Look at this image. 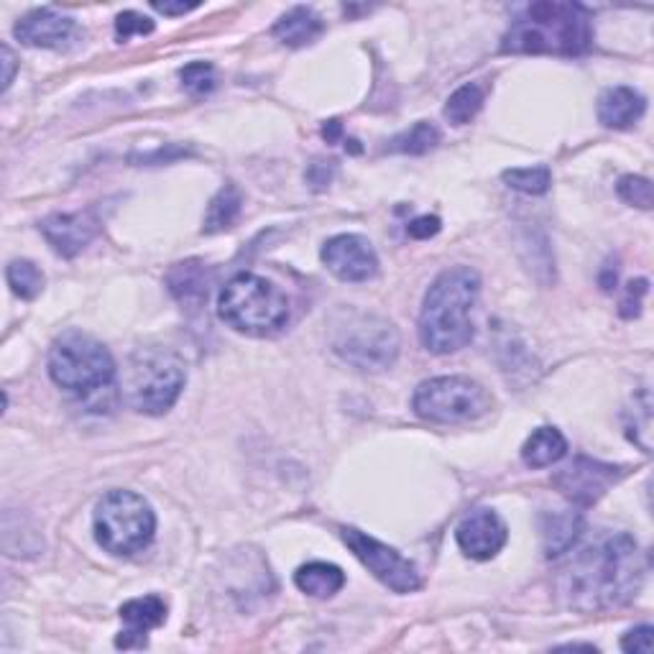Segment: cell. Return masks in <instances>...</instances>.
<instances>
[{"label":"cell","instance_id":"cell-2","mask_svg":"<svg viewBox=\"0 0 654 654\" xmlns=\"http://www.w3.org/2000/svg\"><path fill=\"white\" fill-rule=\"evenodd\" d=\"M481 277L471 266H452L427 289L420 312V340L429 353L448 355L473 340V310Z\"/></svg>","mask_w":654,"mask_h":654},{"label":"cell","instance_id":"cell-26","mask_svg":"<svg viewBox=\"0 0 654 654\" xmlns=\"http://www.w3.org/2000/svg\"><path fill=\"white\" fill-rule=\"evenodd\" d=\"M5 281H9L11 292L21 296V300H36L44 289V274L34 262L26 258H16L5 269Z\"/></svg>","mask_w":654,"mask_h":654},{"label":"cell","instance_id":"cell-29","mask_svg":"<svg viewBox=\"0 0 654 654\" xmlns=\"http://www.w3.org/2000/svg\"><path fill=\"white\" fill-rule=\"evenodd\" d=\"M180 77L184 90H190L192 95L213 93L215 82H218V77H215V66L210 62H192L180 72Z\"/></svg>","mask_w":654,"mask_h":654},{"label":"cell","instance_id":"cell-4","mask_svg":"<svg viewBox=\"0 0 654 654\" xmlns=\"http://www.w3.org/2000/svg\"><path fill=\"white\" fill-rule=\"evenodd\" d=\"M218 315L235 332L266 338L287 325L289 300L274 281L258 274H238L220 289Z\"/></svg>","mask_w":654,"mask_h":654},{"label":"cell","instance_id":"cell-31","mask_svg":"<svg viewBox=\"0 0 654 654\" xmlns=\"http://www.w3.org/2000/svg\"><path fill=\"white\" fill-rule=\"evenodd\" d=\"M154 32V21L148 16H141L136 11H125L116 19V36L121 41H129L131 36H144Z\"/></svg>","mask_w":654,"mask_h":654},{"label":"cell","instance_id":"cell-17","mask_svg":"<svg viewBox=\"0 0 654 654\" xmlns=\"http://www.w3.org/2000/svg\"><path fill=\"white\" fill-rule=\"evenodd\" d=\"M646 110V100L642 93L631 90V87H611L598 98V121L606 125V129L614 131H623L631 129L639 118L644 116Z\"/></svg>","mask_w":654,"mask_h":654},{"label":"cell","instance_id":"cell-20","mask_svg":"<svg viewBox=\"0 0 654 654\" xmlns=\"http://www.w3.org/2000/svg\"><path fill=\"white\" fill-rule=\"evenodd\" d=\"M294 585L312 598H332L346 585V572L332 562H307L294 572Z\"/></svg>","mask_w":654,"mask_h":654},{"label":"cell","instance_id":"cell-7","mask_svg":"<svg viewBox=\"0 0 654 654\" xmlns=\"http://www.w3.org/2000/svg\"><path fill=\"white\" fill-rule=\"evenodd\" d=\"M332 351L361 371L391 368L399 355V332L389 319L361 310H340L332 317Z\"/></svg>","mask_w":654,"mask_h":654},{"label":"cell","instance_id":"cell-13","mask_svg":"<svg viewBox=\"0 0 654 654\" xmlns=\"http://www.w3.org/2000/svg\"><path fill=\"white\" fill-rule=\"evenodd\" d=\"M16 39L36 49H70L80 41V26L70 16H62L55 9H36L26 13L13 28Z\"/></svg>","mask_w":654,"mask_h":654},{"label":"cell","instance_id":"cell-30","mask_svg":"<svg viewBox=\"0 0 654 654\" xmlns=\"http://www.w3.org/2000/svg\"><path fill=\"white\" fill-rule=\"evenodd\" d=\"M616 192L627 205L642 207V210H652V184L644 177H634L627 174L621 177L619 184H616Z\"/></svg>","mask_w":654,"mask_h":654},{"label":"cell","instance_id":"cell-39","mask_svg":"<svg viewBox=\"0 0 654 654\" xmlns=\"http://www.w3.org/2000/svg\"><path fill=\"white\" fill-rule=\"evenodd\" d=\"M601 287H604V292H611V289L616 287V269L604 271V277H601Z\"/></svg>","mask_w":654,"mask_h":654},{"label":"cell","instance_id":"cell-38","mask_svg":"<svg viewBox=\"0 0 654 654\" xmlns=\"http://www.w3.org/2000/svg\"><path fill=\"white\" fill-rule=\"evenodd\" d=\"M323 136L327 144H336V141L343 136V123L340 121H327L325 129H323Z\"/></svg>","mask_w":654,"mask_h":654},{"label":"cell","instance_id":"cell-37","mask_svg":"<svg viewBox=\"0 0 654 654\" xmlns=\"http://www.w3.org/2000/svg\"><path fill=\"white\" fill-rule=\"evenodd\" d=\"M3 66H5L3 93H5L11 87V82H13V72H16V57H13V51H11L9 44H3Z\"/></svg>","mask_w":654,"mask_h":654},{"label":"cell","instance_id":"cell-16","mask_svg":"<svg viewBox=\"0 0 654 654\" xmlns=\"http://www.w3.org/2000/svg\"><path fill=\"white\" fill-rule=\"evenodd\" d=\"M121 619L125 629L116 639V644L123 650H141L148 642V631L167 621V606L159 596L131 598L129 604L121 606Z\"/></svg>","mask_w":654,"mask_h":654},{"label":"cell","instance_id":"cell-10","mask_svg":"<svg viewBox=\"0 0 654 654\" xmlns=\"http://www.w3.org/2000/svg\"><path fill=\"white\" fill-rule=\"evenodd\" d=\"M340 534H343L346 545L353 549V555L374 572V578H378L386 589H391L393 593H414L422 589L420 570L397 549L384 545V542H378L366 532L355 530V526H343Z\"/></svg>","mask_w":654,"mask_h":654},{"label":"cell","instance_id":"cell-11","mask_svg":"<svg viewBox=\"0 0 654 654\" xmlns=\"http://www.w3.org/2000/svg\"><path fill=\"white\" fill-rule=\"evenodd\" d=\"M623 475L619 465L601 463L593 458H576L555 473V486L576 507L589 509Z\"/></svg>","mask_w":654,"mask_h":654},{"label":"cell","instance_id":"cell-8","mask_svg":"<svg viewBox=\"0 0 654 654\" xmlns=\"http://www.w3.org/2000/svg\"><path fill=\"white\" fill-rule=\"evenodd\" d=\"M95 540L110 555H136L152 545L156 532L154 509L133 491H110L95 507Z\"/></svg>","mask_w":654,"mask_h":654},{"label":"cell","instance_id":"cell-33","mask_svg":"<svg viewBox=\"0 0 654 654\" xmlns=\"http://www.w3.org/2000/svg\"><path fill=\"white\" fill-rule=\"evenodd\" d=\"M646 289H650V281L646 279L631 281V284L627 287V300L621 302V317L631 319L642 312V296L646 294Z\"/></svg>","mask_w":654,"mask_h":654},{"label":"cell","instance_id":"cell-28","mask_svg":"<svg viewBox=\"0 0 654 654\" xmlns=\"http://www.w3.org/2000/svg\"><path fill=\"white\" fill-rule=\"evenodd\" d=\"M504 182L511 190L524 192V195H545L553 184V174L547 167H532V169H507L504 172Z\"/></svg>","mask_w":654,"mask_h":654},{"label":"cell","instance_id":"cell-21","mask_svg":"<svg viewBox=\"0 0 654 654\" xmlns=\"http://www.w3.org/2000/svg\"><path fill=\"white\" fill-rule=\"evenodd\" d=\"M169 292L187 307H199L207 300V269L199 262L177 264L167 277Z\"/></svg>","mask_w":654,"mask_h":654},{"label":"cell","instance_id":"cell-25","mask_svg":"<svg viewBox=\"0 0 654 654\" xmlns=\"http://www.w3.org/2000/svg\"><path fill=\"white\" fill-rule=\"evenodd\" d=\"M437 144H440V131H437L433 123L420 121V123H414L409 131L399 133V136H393L389 141V152L422 156V154L433 152Z\"/></svg>","mask_w":654,"mask_h":654},{"label":"cell","instance_id":"cell-35","mask_svg":"<svg viewBox=\"0 0 654 654\" xmlns=\"http://www.w3.org/2000/svg\"><path fill=\"white\" fill-rule=\"evenodd\" d=\"M327 161H315L310 167V174H307V180L315 184V187L319 190V187H325L327 182L332 180V172H336V161H330V167H325Z\"/></svg>","mask_w":654,"mask_h":654},{"label":"cell","instance_id":"cell-9","mask_svg":"<svg viewBox=\"0 0 654 654\" xmlns=\"http://www.w3.org/2000/svg\"><path fill=\"white\" fill-rule=\"evenodd\" d=\"M412 407L427 422L463 425L486 417L494 407V397L468 376H437L417 386Z\"/></svg>","mask_w":654,"mask_h":654},{"label":"cell","instance_id":"cell-22","mask_svg":"<svg viewBox=\"0 0 654 654\" xmlns=\"http://www.w3.org/2000/svg\"><path fill=\"white\" fill-rule=\"evenodd\" d=\"M568 452V440L557 427H540L526 437L522 448V460L530 468H547L555 465L557 460L565 458Z\"/></svg>","mask_w":654,"mask_h":654},{"label":"cell","instance_id":"cell-1","mask_svg":"<svg viewBox=\"0 0 654 654\" xmlns=\"http://www.w3.org/2000/svg\"><path fill=\"white\" fill-rule=\"evenodd\" d=\"M644 560L627 532L606 534L578 549L560 572V593L578 611H606L629 604L642 589Z\"/></svg>","mask_w":654,"mask_h":654},{"label":"cell","instance_id":"cell-5","mask_svg":"<svg viewBox=\"0 0 654 654\" xmlns=\"http://www.w3.org/2000/svg\"><path fill=\"white\" fill-rule=\"evenodd\" d=\"M49 376L62 389L93 397L113 386L116 361L98 338L87 332H62L49 351Z\"/></svg>","mask_w":654,"mask_h":654},{"label":"cell","instance_id":"cell-32","mask_svg":"<svg viewBox=\"0 0 654 654\" xmlns=\"http://www.w3.org/2000/svg\"><path fill=\"white\" fill-rule=\"evenodd\" d=\"M652 634H654V629L650 627V623L631 629L629 634L621 639V650L634 652V654H652Z\"/></svg>","mask_w":654,"mask_h":654},{"label":"cell","instance_id":"cell-15","mask_svg":"<svg viewBox=\"0 0 654 654\" xmlns=\"http://www.w3.org/2000/svg\"><path fill=\"white\" fill-rule=\"evenodd\" d=\"M39 228L59 256L74 258L98 233V220L90 213H55Z\"/></svg>","mask_w":654,"mask_h":654},{"label":"cell","instance_id":"cell-27","mask_svg":"<svg viewBox=\"0 0 654 654\" xmlns=\"http://www.w3.org/2000/svg\"><path fill=\"white\" fill-rule=\"evenodd\" d=\"M627 435L631 443H637L644 452H652V399L650 391L639 393V399L634 397V420L627 422Z\"/></svg>","mask_w":654,"mask_h":654},{"label":"cell","instance_id":"cell-19","mask_svg":"<svg viewBox=\"0 0 654 654\" xmlns=\"http://www.w3.org/2000/svg\"><path fill=\"white\" fill-rule=\"evenodd\" d=\"M323 19L317 16L312 9L296 5L289 13H284L274 26V36L287 47H307V44L317 41L323 36Z\"/></svg>","mask_w":654,"mask_h":654},{"label":"cell","instance_id":"cell-3","mask_svg":"<svg viewBox=\"0 0 654 654\" xmlns=\"http://www.w3.org/2000/svg\"><path fill=\"white\" fill-rule=\"evenodd\" d=\"M593 44L591 16L578 3L542 0L519 13L504 34V55H555L581 57Z\"/></svg>","mask_w":654,"mask_h":654},{"label":"cell","instance_id":"cell-6","mask_svg":"<svg viewBox=\"0 0 654 654\" xmlns=\"http://www.w3.org/2000/svg\"><path fill=\"white\" fill-rule=\"evenodd\" d=\"M187 382V371L177 353L167 348H141L125 371V401L141 414H167L177 404Z\"/></svg>","mask_w":654,"mask_h":654},{"label":"cell","instance_id":"cell-24","mask_svg":"<svg viewBox=\"0 0 654 654\" xmlns=\"http://www.w3.org/2000/svg\"><path fill=\"white\" fill-rule=\"evenodd\" d=\"M483 87L475 85V82H468V85L458 87L456 93L448 98V106H445V118L452 125H465L471 123L475 116H479V110L483 108Z\"/></svg>","mask_w":654,"mask_h":654},{"label":"cell","instance_id":"cell-36","mask_svg":"<svg viewBox=\"0 0 654 654\" xmlns=\"http://www.w3.org/2000/svg\"><path fill=\"white\" fill-rule=\"evenodd\" d=\"M197 5H199V3H159V0H156V3H154V11L164 13V16H184V13L195 11Z\"/></svg>","mask_w":654,"mask_h":654},{"label":"cell","instance_id":"cell-18","mask_svg":"<svg viewBox=\"0 0 654 654\" xmlns=\"http://www.w3.org/2000/svg\"><path fill=\"white\" fill-rule=\"evenodd\" d=\"M585 522L581 511H549L542 517V547L547 557H560L576 547V542L583 537Z\"/></svg>","mask_w":654,"mask_h":654},{"label":"cell","instance_id":"cell-12","mask_svg":"<svg viewBox=\"0 0 654 654\" xmlns=\"http://www.w3.org/2000/svg\"><path fill=\"white\" fill-rule=\"evenodd\" d=\"M323 264L330 269L340 281H368L378 274V256L368 238L343 233L330 238L323 245Z\"/></svg>","mask_w":654,"mask_h":654},{"label":"cell","instance_id":"cell-14","mask_svg":"<svg viewBox=\"0 0 654 654\" xmlns=\"http://www.w3.org/2000/svg\"><path fill=\"white\" fill-rule=\"evenodd\" d=\"M458 547L471 560H491L507 545L509 532L504 519L491 509H475L468 514L456 530Z\"/></svg>","mask_w":654,"mask_h":654},{"label":"cell","instance_id":"cell-23","mask_svg":"<svg viewBox=\"0 0 654 654\" xmlns=\"http://www.w3.org/2000/svg\"><path fill=\"white\" fill-rule=\"evenodd\" d=\"M241 205L243 197L235 184H226V187L210 199V205H207L203 228L205 233H222V230H228L238 220V215H241Z\"/></svg>","mask_w":654,"mask_h":654},{"label":"cell","instance_id":"cell-34","mask_svg":"<svg viewBox=\"0 0 654 654\" xmlns=\"http://www.w3.org/2000/svg\"><path fill=\"white\" fill-rule=\"evenodd\" d=\"M440 228H443L440 218H435V215H422V218L409 222L407 233L412 238H417V241H427V238L440 233Z\"/></svg>","mask_w":654,"mask_h":654}]
</instances>
